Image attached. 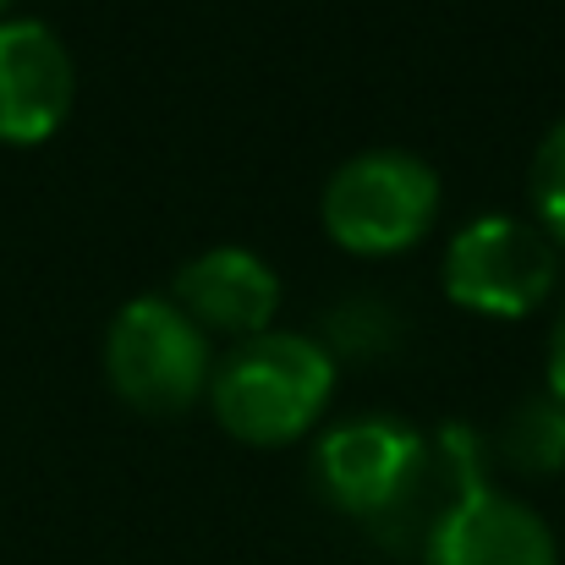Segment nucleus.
<instances>
[{
	"mask_svg": "<svg viewBox=\"0 0 565 565\" xmlns=\"http://www.w3.org/2000/svg\"><path fill=\"white\" fill-rule=\"evenodd\" d=\"M335 390V352L297 330H258L242 335L209 369L214 417L253 445L297 439Z\"/></svg>",
	"mask_w": 565,
	"mask_h": 565,
	"instance_id": "nucleus-1",
	"label": "nucleus"
},
{
	"mask_svg": "<svg viewBox=\"0 0 565 565\" xmlns=\"http://www.w3.org/2000/svg\"><path fill=\"white\" fill-rule=\"evenodd\" d=\"M319 209H324V231L341 247L395 253L428 231L439 209V171L401 143H374L347 154L330 171Z\"/></svg>",
	"mask_w": 565,
	"mask_h": 565,
	"instance_id": "nucleus-2",
	"label": "nucleus"
},
{
	"mask_svg": "<svg viewBox=\"0 0 565 565\" xmlns=\"http://www.w3.org/2000/svg\"><path fill=\"white\" fill-rule=\"evenodd\" d=\"M209 369H214L209 330L192 324L188 313L160 291L127 297L105 324V374L143 412L192 406L198 390L209 384Z\"/></svg>",
	"mask_w": 565,
	"mask_h": 565,
	"instance_id": "nucleus-3",
	"label": "nucleus"
},
{
	"mask_svg": "<svg viewBox=\"0 0 565 565\" xmlns=\"http://www.w3.org/2000/svg\"><path fill=\"white\" fill-rule=\"evenodd\" d=\"M445 291L478 313H527L555 286V242L522 214H472L445 242Z\"/></svg>",
	"mask_w": 565,
	"mask_h": 565,
	"instance_id": "nucleus-4",
	"label": "nucleus"
},
{
	"mask_svg": "<svg viewBox=\"0 0 565 565\" xmlns=\"http://www.w3.org/2000/svg\"><path fill=\"white\" fill-rule=\"evenodd\" d=\"M77 99V66L66 39L39 17H0V138H50Z\"/></svg>",
	"mask_w": 565,
	"mask_h": 565,
	"instance_id": "nucleus-5",
	"label": "nucleus"
},
{
	"mask_svg": "<svg viewBox=\"0 0 565 565\" xmlns=\"http://www.w3.org/2000/svg\"><path fill=\"white\" fill-rule=\"evenodd\" d=\"M423 565H561V544L527 500L483 483L428 527Z\"/></svg>",
	"mask_w": 565,
	"mask_h": 565,
	"instance_id": "nucleus-6",
	"label": "nucleus"
},
{
	"mask_svg": "<svg viewBox=\"0 0 565 565\" xmlns=\"http://www.w3.org/2000/svg\"><path fill=\"white\" fill-rule=\"evenodd\" d=\"M171 302L203 330H231V335H258L269 330V313L280 308V275L264 253L242 242H220L192 253L177 269Z\"/></svg>",
	"mask_w": 565,
	"mask_h": 565,
	"instance_id": "nucleus-7",
	"label": "nucleus"
},
{
	"mask_svg": "<svg viewBox=\"0 0 565 565\" xmlns=\"http://www.w3.org/2000/svg\"><path fill=\"white\" fill-rule=\"evenodd\" d=\"M500 450L522 467V472H561L565 467V406L544 390L511 406L505 428H500Z\"/></svg>",
	"mask_w": 565,
	"mask_h": 565,
	"instance_id": "nucleus-8",
	"label": "nucleus"
},
{
	"mask_svg": "<svg viewBox=\"0 0 565 565\" xmlns=\"http://www.w3.org/2000/svg\"><path fill=\"white\" fill-rule=\"evenodd\" d=\"M533 203H539V220L544 231H555L565 242V116L539 138V154H533Z\"/></svg>",
	"mask_w": 565,
	"mask_h": 565,
	"instance_id": "nucleus-9",
	"label": "nucleus"
},
{
	"mask_svg": "<svg viewBox=\"0 0 565 565\" xmlns=\"http://www.w3.org/2000/svg\"><path fill=\"white\" fill-rule=\"evenodd\" d=\"M550 395L565 406V313L555 319V330H550Z\"/></svg>",
	"mask_w": 565,
	"mask_h": 565,
	"instance_id": "nucleus-10",
	"label": "nucleus"
},
{
	"mask_svg": "<svg viewBox=\"0 0 565 565\" xmlns=\"http://www.w3.org/2000/svg\"><path fill=\"white\" fill-rule=\"evenodd\" d=\"M0 6H6V0H0Z\"/></svg>",
	"mask_w": 565,
	"mask_h": 565,
	"instance_id": "nucleus-11",
	"label": "nucleus"
}]
</instances>
